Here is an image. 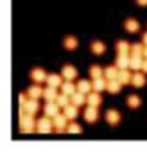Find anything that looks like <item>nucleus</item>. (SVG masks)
Segmentation results:
<instances>
[{"mask_svg":"<svg viewBox=\"0 0 147 154\" xmlns=\"http://www.w3.org/2000/svg\"><path fill=\"white\" fill-rule=\"evenodd\" d=\"M20 128H21V131L23 133H30V131H34V129H37V122H36V119H34V115L32 113H21V121H20Z\"/></svg>","mask_w":147,"mask_h":154,"instance_id":"obj_1","label":"nucleus"},{"mask_svg":"<svg viewBox=\"0 0 147 154\" xmlns=\"http://www.w3.org/2000/svg\"><path fill=\"white\" fill-rule=\"evenodd\" d=\"M52 128H55V126H53V119L48 117V115H44L43 119L37 121V131H39V133H50Z\"/></svg>","mask_w":147,"mask_h":154,"instance_id":"obj_2","label":"nucleus"},{"mask_svg":"<svg viewBox=\"0 0 147 154\" xmlns=\"http://www.w3.org/2000/svg\"><path fill=\"white\" fill-rule=\"evenodd\" d=\"M43 112H44V115H48V117H52V119H53L55 115H59V113H60V106L55 103V101H46Z\"/></svg>","mask_w":147,"mask_h":154,"instance_id":"obj_3","label":"nucleus"},{"mask_svg":"<svg viewBox=\"0 0 147 154\" xmlns=\"http://www.w3.org/2000/svg\"><path fill=\"white\" fill-rule=\"evenodd\" d=\"M23 112L36 115V113L39 112V103H37V99H32V97H30L25 105H21V113H23Z\"/></svg>","mask_w":147,"mask_h":154,"instance_id":"obj_4","label":"nucleus"},{"mask_svg":"<svg viewBox=\"0 0 147 154\" xmlns=\"http://www.w3.org/2000/svg\"><path fill=\"white\" fill-rule=\"evenodd\" d=\"M66 121H67L66 113H59V115H55V117H53V126H55V129H57L59 133H64V131H67Z\"/></svg>","mask_w":147,"mask_h":154,"instance_id":"obj_5","label":"nucleus"},{"mask_svg":"<svg viewBox=\"0 0 147 154\" xmlns=\"http://www.w3.org/2000/svg\"><path fill=\"white\" fill-rule=\"evenodd\" d=\"M130 64H131V55L130 53H119L117 55L115 66H117L119 69H126V67H130Z\"/></svg>","mask_w":147,"mask_h":154,"instance_id":"obj_6","label":"nucleus"},{"mask_svg":"<svg viewBox=\"0 0 147 154\" xmlns=\"http://www.w3.org/2000/svg\"><path fill=\"white\" fill-rule=\"evenodd\" d=\"M83 117H85V121H87V122H96V121H98V117H99L98 106H90V105H89V106L85 108V112H83Z\"/></svg>","mask_w":147,"mask_h":154,"instance_id":"obj_7","label":"nucleus"},{"mask_svg":"<svg viewBox=\"0 0 147 154\" xmlns=\"http://www.w3.org/2000/svg\"><path fill=\"white\" fill-rule=\"evenodd\" d=\"M144 62H145V57H144V55H131V64H130V67H131L133 71H142Z\"/></svg>","mask_w":147,"mask_h":154,"instance_id":"obj_8","label":"nucleus"},{"mask_svg":"<svg viewBox=\"0 0 147 154\" xmlns=\"http://www.w3.org/2000/svg\"><path fill=\"white\" fill-rule=\"evenodd\" d=\"M30 78H32L36 83H43V82H46L48 75L44 73V69H41V67H36V69H32V73H30Z\"/></svg>","mask_w":147,"mask_h":154,"instance_id":"obj_9","label":"nucleus"},{"mask_svg":"<svg viewBox=\"0 0 147 154\" xmlns=\"http://www.w3.org/2000/svg\"><path fill=\"white\" fill-rule=\"evenodd\" d=\"M106 85H108V80H106V78H103V76L94 78V80H92V91H96V92L106 91Z\"/></svg>","mask_w":147,"mask_h":154,"instance_id":"obj_10","label":"nucleus"},{"mask_svg":"<svg viewBox=\"0 0 147 154\" xmlns=\"http://www.w3.org/2000/svg\"><path fill=\"white\" fill-rule=\"evenodd\" d=\"M106 122L110 124V126H117L119 122H120V113H119L117 110H108L106 112Z\"/></svg>","mask_w":147,"mask_h":154,"instance_id":"obj_11","label":"nucleus"},{"mask_svg":"<svg viewBox=\"0 0 147 154\" xmlns=\"http://www.w3.org/2000/svg\"><path fill=\"white\" fill-rule=\"evenodd\" d=\"M78 75V71H76V67L71 66V64H66L64 67H62V76L66 78V80H74Z\"/></svg>","mask_w":147,"mask_h":154,"instance_id":"obj_12","label":"nucleus"},{"mask_svg":"<svg viewBox=\"0 0 147 154\" xmlns=\"http://www.w3.org/2000/svg\"><path fill=\"white\" fill-rule=\"evenodd\" d=\"M101 103H103V99H101L99 92L92 91V92L87 94V105H90V106H99Z\"/></svg>","mask_w":147,"mask_h":154,"instance_id":"obj_13","label":"nucleus"},{"mask_svg":"<svg viewBox=\"0 0 147 154\" xmlns=\"http://www.w3.org/2000/svg\"><path fill=\"white\" fill-rule=\"evenodd\" d=\"M131 85H135V87H144V85H145V75H144V71H142V73H138V71L133 73Z\"/></svg>","mask_w":147,"mask_h":154,"instance_id":"obj_14","label":"nucleus"},{"mask_svg":"<svg viewBox=\"0 0 147 154\" xmlns=\"http://www.w3.org/2000/svg\"><path fill=\"white\" fill-rule=\"evenodd\" d=\"M71 103H73V105H76V106H82L83 103H87V94L76 91V92L71 96Z\"/></svg>","mask_w":147,"mask_h":154,"instance_id":"obj_15","label":"nucleus"},{"mask_svg":"<svg viewBox=\"0 0 147 154\" xmlns=\"http://www.w3.org/2000/svg\"><path fill=\"white\" fill-rule=\"evenodd\" d=\"M57 87H52V85H48L46 89H44V94H43V97H44V101H55L57 99Z\"/></svg>","mask_w":147,"mask_h":154,"instance_id":"obj_16","label":"nucleus"},{"mask_svg":"<svg viewBox=\"0 0 147 154\" xmlns=\"http://www.w3.org/2000/svg\"><path fill=\"white\" fill-rule=\"evenodd\" d=\"M119 69L117 66H108L106 69H105V78L106 80H117L119 78Z\"/></svg>","mask_w":147,"mask_h":154,"instance_id":"obj_17","label":"nucleus"},{"mask_svg":"<svg viewBox=\"0 0 147 154\" xmlns=\"http://www.w3.org/2000/svg\"><path fill=\"white\" fill-rule=\"evenodd\" d=\"M64 113H66V117H67L69 121H74V119H76V115H78V106L73 105V103H69L67 106L64 108Z\"/></svg>","mask_w":147,"mask_h":154,"instance_id":"obj_18","label":"nucleus"},{"mask_svg":"<svg viewBox=\"0 0 147 154\" xmlns=\"http://www.w3.org/2000/svg\"><path fill=\"white\" fill-rule=\"evenodd\" d=\"M131 78H133V73H130V71H128V67L119 71V82H120L122 85H128V83H131Z\"/></svg>","mask_w":147,"mask_h":154,"instance_id":"obj_19","label":"nucleus"},{"mask_svg":"<svg viewBox=\"0 0 147 154\" xmlns=\"http://www.w3.org/2000/svg\"><path fill=\"white\" fill-rule=\"evenodd\" d=\"M60 89H62V92L69 94V96H73V94L78 91V87L73 83V80H66V83H62V85H60Z\"/></svg>","mask_w":147,"mask_h":154,"instance_id":"obj_20","label":"nucleus"},{"mask_svg":"<svg viewBox=\"0 0 147 154\" xmlns=\"http://www.w3.org/2000/svg\"><path fill=\"white\" fill-rule=\"evenodd\" d=\"M55 103H57L60 108H66L69 103H71V96L66 94V92H60L59 96H57V99H55Z\"/></svg>","mask_w":147,"mask_h":154,"instance_id":"obj_21","label":"nucleus"},{"mask_svg":"<svg viewBox=\"0 0 147 154\" xmlns=\"http://www.w3.org/2000/svg\"><path fill=\"white\" fill-rule=\"evenodd\" d=\"M120 87H122V83L117 80H108V85H106V91L110 94H117L119 91H120Z\"/></svg>","mask_w":147,"mask_h":154,"instance_id":"obj_22","label":"nucleus"},{"mask_svg":"<svg viewBox=\"0 0 147 154\" xmlns=\"http://www.w3.org/2000/svg\"><path fill=\"white\" fill-rule=\"evenodd\" d=\"M76 87H78V91H80V92H83V94L92 92V82H87V80H80Z\"/></svg>","mask_w":147,"mask_h":154,"instance_id":"obj_23","label":"nucleus"},{"mask_svg":"<svg viewBox=\"0 0 147 154\" xmlns=\"http://www.w3.org/2000/svg\"><path fill=\"white\" fill-rule=\"evenodd\" d=\"M62 78L60 75H48L46 78V82H48V85H52V87H60L62 85Z\"/></svg>","mask_w":147,"mask_h":154,"instance_id":"obj_24","label":"nucleus"},{"mask_svg":"<svg viewBox=\"0 0 147 154\" xmlns=\"http://www.w3.org/2000/svg\"><path fill=\"white\" fill-rule=\"evenodd\" d=\"M27 94H29V97H32V99H39V97H43L44 91L41 89V87H30L29 91H27Z\"/></svg>","mask_w":147,"mask_h":154,"instance_id":"obj_25","label":"nucleus"},{"mask_svg":"<svg viewBox=\"0 0 147 154\" xmlns=\"http://www.w3.org/2000/svg\"><path fill=\"white\" fill-rule=\"evenodd\" d=\"M124 29H126L128 32H138L140 25H138V21H136V20L130 18V20H126V23H124Z\"/></svg>","mask_w":147,"mask_h":154,"instance_id":"obj_26","label":"nucleus"},{"mask_svg":"<svg viewBox=\"0 0 147 154\" xmlns=\"http://www.w3.org/2000/svg\"><path fill=\"white\" fill-rule=\"evenodd\" d=\"M90 50H92V53H96V55H103L106 46H105L101 41H94V43L90 45Z\"/></svg>","mask_w":147,"mask_h":154,"instance_id":"obj_27","label":"nucleus"},{"mask_svg":"<svg viewBox=\"0 0 147 154\" xmlns=\"http://www.w3.org/2000/svg\"><path fill=\"white\" fill-rule=\"evenodd\" d=\"M115 48H117L119 53H131V45L128 41H117Z\"/></svg>","mask_w":147,"mask_h":154,"instance_id":"obj_28","label":"nucleus"},{"mask_svg":"<svg viewBox=\"0 0 147 154\" xmlns=\"http://www.w3.org/2000/svg\"><path fill=\"white\" fill-rule=\"evenodd\" d=\"M64 46H66V50H74V48L78 46L76 37H74V35H67V37L64 39Z\"/></svg>","mask_w":147,"mask_h":154,"instance_id":"obj_29","label":"nucleus"},{"mask_svg":"<svg viewBox=\"0 0 147 154\" xmlns=\"http://www.w3.org/2000/svg\"><path fill=\"white\" fill-rule=\"evenodd\" d=\"M89 73H90V76H92V78H99V76H103L105 69L101 67V66H90Z\"/></svg>","mask_w":147,"mask_h":154,"instance_id":"obj_30","label":"nucleus"},{"mask_svg":"<svg viewBox=\"0 0 147 154\" xmlns=\"http://www.w3.org/2000/svg\"><path fill=\"white\" fill-rule=\"evenodd\" d=\"M126 103H128L130 108H138L140 106V97H138V96H128Z\"/></svg>","mask_w":147,"mask_h":154,"instance_id":"obj_31","label":"nucleus"},{"mask_svg":"<svg viewBox=\"0 0 147 154\" xmlns=\"http://www.w3.org/2000/svg\"><path fill=\"white\" fill-rule=\"evenodd\" d=\"M144 50H145V45H131V55H144Z\"/></svg>","mask_w":147,"mask_h":154,"instance_id":"obj_32","label":"nucleus"},{"mask_svg":"<svg viewBox=\"0 0 147 154\" xmlns=\"http://www.w3.org/2000/svg\"><path fill=\"white\" fill-rule=\"evenodd\" d=\"M67 131H69V133H80V131H82V128H80L76 122H71L69 126H67Z\"/></svg>","mask_w":147,"mask_h":154,"instance_id":"obj_33","label":"nucleus"},{"mask_svg":"<svg viewBox=\"0 0 147 154\" xmlns=\"http://www.w3.org/2000/svg\"><path fill=\"white\" fill-rule=\"evenodd\" d=\"M136 4H138V5H142V7H144V5H147V0H136Z\"/></svg>","mask_w":147,"mask_h":154,"instance_id":"obj_34","label":"nucleus"},{"mask_svg":"<svg viewBox=\"0 0 147 154\" xmlns=\"http://www.w3.org/2000/svg\"><path fill=\"white\" fill-rule=\"evenodd\" d=\"M142 43H144V45L147 46V32L144 34V35H142Z\"/></svg>","mask_w":147,"mask_h":154,"instance_id":"obj_35","label":"nucleus"},{"mask_svg":"<svg viewBox=\"0 0 147 154\" xmlns=\"http://www.w3.org/2000/svg\"><path fill=\"white\" fill-rule=\"evenodd\" d=\"M142 71H144V73H147V59H145V62H144V67H142Z\"/></svg>","mask_w":147,"mask_h":154,"instance_id":"obj_36","label":"nucleus"},{"mask_svg":"<svg viewBox=\"0 0 147 154\" xmlns=\"http://www.w3.org/2000/svg\"><path fill=\"white\" fill-rule=\"evenodd\" d=\"M144 57L147 59V46H145V50H144Z\"/></svg>","mask_w":147,"mask_h":154,"instance_id":"obj_37","label":"nucleus"}]
</instances>
